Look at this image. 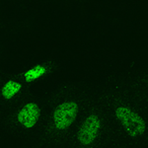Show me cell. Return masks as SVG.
<instances>
[{"label": "cell", "instance_id": "obj_1", "mask_svg": "<svg viewBox=\"0 0 148 148\" xmlns=\"http://www.w3.org/2000/svg\"><path fill=\"white\" fill-rule=\"evenodd\" d=\"M116 116L125 130L131 136H140L145 131V123L139 116L127 107L121 106L116 110Z\"/></svg>", "mask_w": 148, "mask_h": 148}, {"label": "cell", "instance_id": "obj_2", "mask_svg": "<svg viewBox=\"0 0 148 148\" xmlns=\"http://www.w3.org/2000/svg\"><path fill=\"white\" fill-rule=\"evenodd\" d=\"M78 107L74 102H65L59 105L53 114V123L56 130H63L68 127L77 114Z\"/></svg>", "mask_w": 148, "mask_h": 148}, {"label": "cell", "instance_id": "obj_3", "mask_svg": "<svg viewBox=\"0 0 148 148\" xmlns=\"http://www.w3.org/2000/svg\"><path fill=\"white\" fill-rule=\"evenodd\" d=\"M100 128V120L97 116H89L80 126L78 140L82 145H89L95 141Z\"/></svg>", "mask_w": 148, "mask_h": 148}, {"label": "cell", "instance_id": "obj_4", "mask_svg": "<svg viewBox=\"0 0 148 148\" xmlns=\"http://www.w3.org/2000/svg\"><path fill=\"white\" fill-rule=\"evenodd\" d=\"M40 116V109L34 103H29L20 110L18 121L25 128H32L36 125Z\"/></svg>", "mask_w": 148, "mask_h": 148}, {"label": "cell", "instance_id": "obj_5", "mask_svg": "<svg viewBox=\"0 0 148 148\" xmlns=\"http://www.w3.org/2000/svg\"><path fill=\"white\" fill-rule=\"evenodd\" d=\"M21 88V84L17 81H9L4 85L3 89H2V95L4 98L9 99L13 96L14 94H16Z\"/></svg>", "mask_w": 148, "mask_h": 148}]
</instances>
